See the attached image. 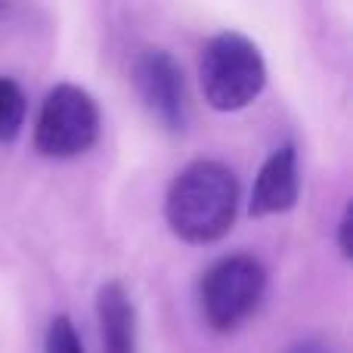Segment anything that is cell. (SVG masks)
I'll use <instances>...</instances> for the list:
<instances>
[{"mask_svg": "<svg viewBox=\"0 0 353 353\" xmlns=\"http://www.w3.org/2000/svg\"><path fill=\"white\" fill-rule=\"evenodd\" d=\"M239 183L220 161L199 159L171 180L165 195V220L183 242L205 245L226 236L236 220Z\"/></svg>", "mask_w": 353, "mask_h": 353, "instance_id": "cell-1", "label": "cell"}, {"mask_svg": "<svg viewBox=\"0 0 353 353\" xmlns=\"http://www.w3.org/2000/svg\"><path fill=\"white\" fill-rule=\"evenodd\" d=\"M199 81L211 109L239 112L261 97L267 84V65L257 43L236 31H223L201 50Z\"/></svg>", "mask_w": 353, "mask_h": 353, "instance_id": "cell-2", "label": "cell"}, {"mask_svg": "<svg viewBox=\"0 0 353 353\" xmlns=\"http://www.w3.org/2000/svg\"><path fill=\"white\" fill-rule=\"evenodd\" d=\"M267 292V270L251 254H230L208 267L201 276L199 298L208 325L217 332H232L261 307Z\"/></svg>", "mask_w": 353, "mask_h": 353, "instance_id": "cell-3", "label": "cell"}, {"mask_svg": "<svg viewBox=\"0 0 353 353\" xmlns=\"http://www.w3.org/2000/svg\"><path fill=\"white\" fill-rule=\"evenodd\" d=\"M99 137V109L87 90L59 84L43 97L34 124V149L47 159L84 155Z\"/></svg>", "mask_w": 353, "mask_h": 353, "instance_id": "cell-4", "label": "cell"}, {"mask_svg": "<svg viewBox=\"0 0 353 353\" xmlns=\"http://www.w3.org/2000/svg\"><path fill=\"white\" fill-rule=\"evenodd\" d=\"M130 78H134V87L140 93L143 105L161 128H186V87H183V72L176 68L171 53H165V50L140 53Z\"/></svg>", "mask_w": 353, "mask_h": 353, "instance_id": "cell-5", "label": "cell"}, {"mask_svg": "<svg viewBox=\"0 0 353 353\" xmlns=\"http://www.w3.org/2000/svg\"><path fill=\"white\" fill-rule=\"evenodd\" d=\"M301 192V176H298V152L292 143L279 146L267 161H263L261 174L251 189L248 214L251 217H267V214H285L294 208Z\"/></svg>", "mask_w": 353, "mask_h": 353, "instance_id": "cell-6", "label": "cell"}, {"mask_svg": "<svg viewBox=\"0 0 353 353\" xmlns=\"http://www.w3.org/2000/svg\"><path fill=\"white\" fill-rule=\"evenodd\" d=\"M103 353H137V316L121 282H105L97 294Z\"/></svg>", "mask_w": 353, "mask_h": 353, "instance_id": "cell-7", "label": "cell"}, {"mask_svg": "<svg viewBox=\"0 0 353 353\" xmlns=\"http://www.w3.org/2000/svg\"><path fill=\"white\" fill-rule=\"evenodd\" d=\"M25 93L16 81L10 78H0V143H10L19 137L25 124Z\"/></svg>", "mask_w": 353, "mask_h": 353, "instance_id": "cell-8", "label": "cell"}, {"mask_svg": "<svg viewBox=\"0 0 353 353\" xmlns=\"http://www.w3.org/2000/svg\"><path fill=\"white\" fill-rule=\"evenodd\" d=\"M47 353H84L81 335L74 329V323L68 316H56L47 329V341H43Z\"/></svg>", "mask_w": 353, "mask_h": 353, "instance_id": "cell-9", "label": "cell"}, {"mask_svg": "<svg viewBox=\"0 0 353 353\" xmlns=\"http://www.w3.org/2000/svg\"><path fill=\"white\" fill-rule=\"evenodd\" d=\"M350 226H353V208H344L341 232H338V245H341V254L344 257H350Z\"/></svg>", "mask_w": 353, "mask_h": 353, "instance_id": "cell-10", "label": "cell"}, {"mask_svg": "<svg viewBox=\"0 0 353 353\" xmlns=\"http://www.w3.org/2000/svg\"><path fill=\"white\" fill-rule=\"evenodd\" d=\"M288 353H332L325 344H319V341H301V344H294Z\"/></svg>", "mask_w": 353, "mask_h": 353, "instance_id": "cell-11", "label": "cell"}]
</instances>
